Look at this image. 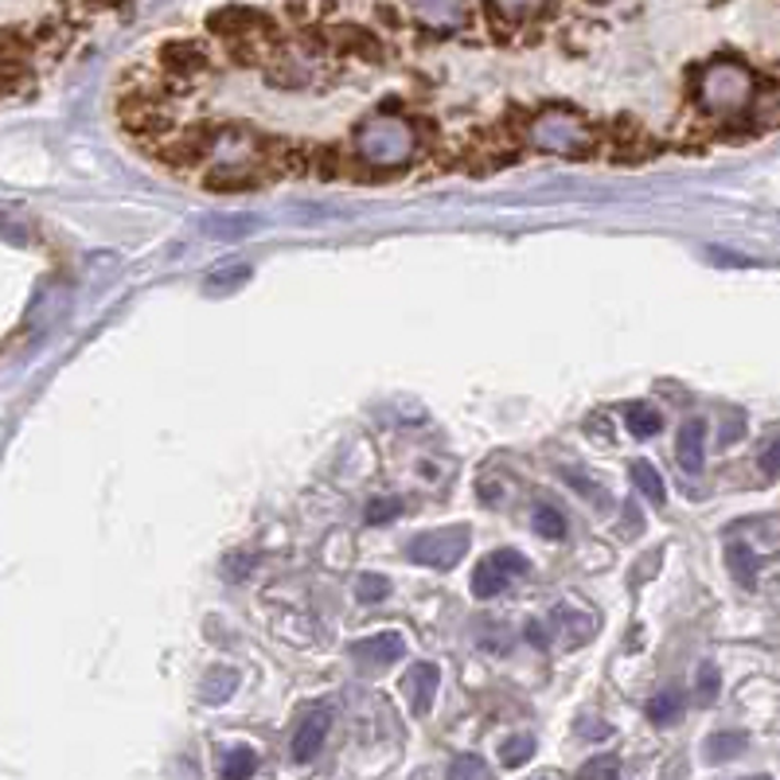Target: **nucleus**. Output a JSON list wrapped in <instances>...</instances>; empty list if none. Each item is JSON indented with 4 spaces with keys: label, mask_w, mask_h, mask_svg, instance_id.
<instances>
[{
    "label": "nucleus",
    "mask_w": 780,
    "mask_h": 780,
    "mask_svg": "<svg viewBox=\"0 0 780 780\" xmlns=\"http://www.w3.org/2000/svg\"><path fill=\"white\" fill-rule=\"evenodd\" d=\"M757 78L746 63L738 59H714L699 75V106L714 118H738L754 106Z\"/></svg>",
    "instance_id": "obj_1"
},
{
    "label": "nucleus",
    "mask_w": 780,
    "mask_h": 780,
    "mask_svg": "<svg viewBox=\"0 0 780 780\" xmlns=\"http://www.w3.org/2000/svg\"><path fill=\"white\" fill-rule=\"evenodd\" d=\"M472 542V527L469 524H453V527H438V531H426L418 539H410L406 554L418 562V567L429 570H453L464 554H469Z\"/></svg>",
    "instance_id": "obj_2"
},
{
    "label": "nucleus",
    "mask_w": 780,
    "mask_h": 780,
    "mask_svg": "<svg viewBox=\"0 0 780 780\" xmlns=\"http://www.w3.org/2000/svg\"><path fill=\"white\" fill-rule=\"evenodd\" d=\"M527 570H531V562H527L519 550H496V554L484 558L481 567L472 570V597H481V601L496 597L515 578H524Z\"/></svg>",
    "instance_id": "obj_3"
},
{
    "label": "nucleus",
    "mask_w": 780,
    "mask_h": 780,
    "mask_svg": "<svg viewBox=\"0 0 780 780\" xmlns=\"http://www.w3.org/2000/svg\"><path fill=\"white\" fill-rule=\"evenodd\" d=\"M438 679H441V668L438 663H414L410 671H406L403 679V691L406 699H410V711L414 714H429V706H433V695H438Z\"/></svg>",
    "instance_id": "obj_4"
},
{
    "label": "nucleus",
    "mask_w": 780,
    "mask_h": 780,
    "mask_svg": "<svg viewBox=\"0 0 780 780\" xmlns=\"http://www.w3.org/2000/svg\"><path fill=\"white\" fill-rule=\"evenodd\" d=\"M403 652H406V640L398 633H375L352 648L355 660L367 663V668H391L395 660H403Z\"/></svg>",
    "instance_id": "obj_5"
},
{
    "label": "nucleus",
    "mask_w": 780,
    "mask_h": 780,
    "mask_svg": "<svg viewBox=\"0 0 780 780\" xmlns=\"http://www.w3.org/2000/svg\"><path fill=\"white\" fill-rule=\"evenodd\" d=\"M328 729H332V714H328L325 706L312 711V714H305V722H300V729H297V738H293V757H297V761H312V757L325 749Z\"/></svg>",
    "instance_id": "obj_6"
},
{
    "label": "nucleus",
    "mask_w": 780,
    "mask_h": 780,
    "mask_svg": "<svg viewBox=\"0 0 780 780\" xmlns=\"http://www.w3.org/2000/svg\"><path fill=\"white\" fill-rule=\"evenodd\" d=\"M675 457H679V464H683V472H703V461H706V426L703 421H686V426L679 429Z\"/></svg>",
    "instance_id": "obj_7"
},
{
    "label": "nucleus",
    "mask_w": 780,
    "mask_h": 780,
    "mask_svg": "<svg viewBox=\"0 0 780 780\" xmlns=\"http://www.w3.org/2000/svg\"><path fill=\"white\" fill-rule=\"evenodd\" d=\"M410 9L418 12L426 24L433 28H453L464 17V0H410Z\"/></svg>",
    "instance_id": "obj_8"
},
{
    "label": "nucleus",
    "mask_w": 780,
    "mask_h": 780,
    "mask_svg": "<svg viewBox=\"0 0 780 780\" xmlns=\"http://www.w3.org/2000/svg\"><path fill=\"white\" fill-rule=\"evenodd\" d=\"M746 746H749V738L741 734V729H722V734H711L706 738V761H729V757H738V754H746Z\"/></svg>",
    "instance_id": "obj_9"
},
{
    "label": "nucleus",
    "mask_w": 780,
    "mask_h": 780,
    "mask_svg": "<svg viewBox=\"0 0 780 780\" xmlns=\"http://www.w3.org/2000/svg\"><path fill=\"white\" fill-rule=\"evenodd\" d=\"M660 426H663L660 410H652L648 403L625 406V429L633 433V438H652V433H660Z\"/></svg>",
    "instance_id": "obj_10"
},
{
    "label": "nucleus",
    "mask_w": 780,
    "mask_h": 780,
    "mask_svg": "<svg viewBox=\"0 0 780 780\" xmlns=\"http://www.w3.org/2000/svg\"><path fill=\"white\" fill-rule=\"evenodd\" d=\"M628 476H633V484L644 492V496L652 499V504H663L668 499V488H663V476L656 472V464L648 461H633V469H628Z\"/></svg>",
    "instance_id": "obj_11"
},
{
    "label": "nucleus",
    "mask_w": 780,
    "mask_h": 780,
    "mask_svg": "<svg viewBox=\"0 0 780 780\" xmlns=\"http://www.w3.org/2000/svg\"><path fill=\"white\" fill-rule=\"evenodd\" d=\"M223 780H250L257 772V754L250 746H234L223 757Z\"/></svg>",
    "instance_id": "obj_12"
},
{
    "label": "nucleus",
    "mask_w": 780,
    "mask_h": 780,
    "mask_svg": "<svg viewBox=\"0 0 780 780\" xmlns=\"http://www.w3.org/2000/svg\"><path fill=\"white\" fill-rule=\"evenodd\" d=\"M562 481L574 484L578 496L590 499V504L597 507V512H605V507H613V499L605 496V488H601L597 481H590V476H582V472H578V469H570V464H567V469H562Z\"/></svg>",
    "instance_id": "obj_13"
},
{
    "label": "nucleus",
    "mask_w": 780,
    "mask_h": 780,
    "mask_svg": "<svg viewBox=\"0 0 780 780\" xmlns=\"http://www.w3.org/2000/svg\"><path fill=\"white\" fill-rule=\"evenodd\" d=\"M531 524L542 539H567V519H562V512L554 504H535Z\"/></svg>",
    "instance_id": "obj_14"
},
{
    "label": "nucleus",
    "mask_w": 780,
    "mask_h": 780,
    "mask_svg": "<svg viewBox=\"0 0 780 780\" xmlns=\"http://www.w3.org/2000/svg\"><path fill=\"white\" fill-rule=\"evenodd\" d=\"M234 686H239V671L215 668L211 675H207V683H204V699H207V703H227Z\"/></svg>",
    "instance_id": "obj_15"
},
{
    "label": "nucleus",
    "mask_w": 780,
    "mask_h": 780,
    "mask_svg": "<svg viewBox=\"0 0 780 780\" xmlns=\"http://www.w3.org/2000/svg\"><path fill=\"white\" fill-rule=\"evenodd\" d=\"M726 558H729V570H734V578H738L741 585H754V578H757V558H754V550L741 547V542H729Z\"/></svg>",
    "instance_id": "obj_16"
},
{
    "label": "nucleus",
    "mask_w": 780,
    "mask_h": 780,
    "mask_svg": "<svg viewBox=\"0 0 780 780\" xmlns=\"http://www.w3.org/2000/svg\"><path fill=\"white\" fill-rule=\"evenodd\" d=\"M449 780H492V769L481 754H461L449 765Z\"/></svg>",
    "instance_id": "obj_17"
},
{
    "label": "nucleus",
    "mask_w": 780,
    "mask_h": 780,
    "mask_svg": "<svg viewBox=\"0 0 780 780\" xmlns=\"http://www.w3.org/2000/svg\"><path fill=\"white\" fill-rule=\"evenodd\" d=\"M679 714H683V695H679V691H660V695L648 703V718L660 722V726L675 722Z\"/></svg>",
    "instance_id": "obj_18"
},
{
    "label": "nucleus",
    "mask_w": 780,
    "mask_h": 780,
    "mask_svg": "<svg viewBox=\"0 0 780 780\" xmlns=\"http://www.w3.org/2000/svg\"><path fill=\"white\" fill-rule=\"evenodd\" d=\"M578 780H620V761H617V754H597V757H590V761L582 765V772H578Z\"/></svg>",
    "instance_id": "obj_19"
},
{
    "label": "nucleus",
    "mask_w": 780,
    "mask_h": 780,
    "mask_svg": "<svg viewBox=\"0 0 780 780\" xmlns=\"http://www.w3.org/2000/svg\"><path fill=\"white\" fill-rule=\"evenodd\" d=\"M535 757V738H507L504 746H499V761L507 765V769H519L524 761H531Z\"/></svg>",
    "instance_id": "obj_20"
},
{
    "label": "nucleus",
    "mask_w": 780,
    "mask_h": 780,
    "mask_svg": "<svg viewBox=\"0 0 780 780\" xmlns=\"http://www.w3.org/2000/svg\"><path fill=\"white\" fill-rule=\"evenodd\" d=\"M250 266H242V262H227V266H219L211 277H207V289H223V285H239L246 282Z\"/></svg>",
    "instance_id": "obj_21"
},
{
    "label": "nucleus",
    "mask_w": 780,
    "mask_h": 780,
    "mask_svg": "<svg viewBox=\"0 0 780 780\" xmlns=\"http://www.w3.org/2000/svg\"><path fill=\"white\" fill-rule=\"evenodd\" d=\"M718 686H722L718 668L703 663V668H699V703H714V699H718Z\"/></svg>",
    "instance_id": "obj_22"
},
{
    "label": "nucleus",
    "mask_w": 780,
    "mask_h": 780,
    "mask_svg": "<svg viewBox=\"0 0 780 780\" xmlns=\"http://www.w3.org/2000/svg\"><path fill=\"white\" fill-rule=\"evenodd\" d=\"M20 75H24V63H20V55L0 52V90H9V86H17V83H20Z\"/></svg>",
    "instance_id": "obj_23"
},
{
    "label": "nucleus",
    "mask_w": 780,
    "mask_h": 780,
    "mask_svg": "<svg viewBox=\"0 0 780 780\" xmlns=\"http://www.w3.org/2000/svg\"><path fill=\"white\" fill-rule=\"evenodd\" d=\"M391 597V585H386L383 574H363L360 578V601H383Z\"/></svg>",
    "instance_id": "obj_24"
},
{
    "label": "nucleus",
    "mask_w": 780,
    "mask_h": 780,
    "mask_svg": "<svg viewBox=\"0 0 780 780\" xmlns=\"http://www.w3.org/2000/svg\"><path fill=\"white\" fill-rule=\"evenodd\" d=\"M398 512H403L398 499H375V504H367V524H386V519H395Z\"/></svg>",
    "instance_id": "obj_25"
},
{
    "label": "nucleus",
    "mask_w": 780,
    "mask_h": 780,
    "mask_svg": "<svg viewBox=\"0 0 780 780\" xmlns=\"http://www.w3.org/2000/svg\"><path fill=\"white\" fill-rule=\"evenodd\" d=\"M504 17H527V12H539L547 0H492Z\"/></svg>",
    "instance_id": "obj_26"
},
{
    "label": "nucleus",
    "mask_w": 780,
    "mask_h": 780,
    "mask_svg": "<svg viewBox=\"0 0 780 780\" xmlns=\"http://www.w3.org/2000/svg\"><path fill=\"white\" fill-rule=\"evenodd\" d=\"M761 469L769 472V476H777L780 472V433L772 441H765V449H761Z\"/></svg>",
    "instance_id": "obj_27"
},
{
    "label": "nucleus",
    "mask_w": 780,
    "mask_h": 780,
    "mask_svg": "<svg viewBox=\"0 0 780 780\" xmlns=\"http://www.w3.org/2000/svg\"><path fill=\"white\" fill-rule=\"evenodd\" d=\"M254 219H242V223H204V231H234V234H246L254 231Z\"/></svg>",
    "instance_id": "obj_28"
},
{
    "label": "nucleus",
    "mask_w": 780,
    "mask_h": 780,
    "mask_svg": "<svg viewBox=\"0 0 780 780\" xmlns=\"http://www.w3.org/2000/svg\"><path fill=\"white\" fill-rule=\"evenodd\" d=\"M527 636H531L535 644H547V633H542V625H527Z\"/></svg>",
    "instance_id": "obj_29"
},
{
    "label": "nucleus",
    "mask_w": 780,
    "mask_h": 780,
    "mask_svg": "<svg viewBox=\"0 0 780 780\" xmlns=\"http://www.w3.org/2000/svg\"><path fill=\"white\" fill-rule=\"evenodd\" d=\"M746 780H769V777H765V772H761V777H746Z\"/></svg>",
    "instance_id": "obj_30"
}]
</instances>
